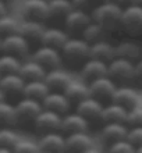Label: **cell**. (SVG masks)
<instances>
[{
    "instance_id": "obj_17",
    "label": "cell",
    "mask_w": 142,
    "mask_h": 153,
    "mask_svg": "<svg viewBox=\"0 0 142 153\" xmlns=\"http://www.w3.org/2000/svg\"><path fill=\"white\" fill-rule=\"evenodd\" d=\"M43 32H45L43 22H39V21L24 20L22 22H20V27H18V33L28 42L29 46L32 43L41 45Z\"/></svg>"
},
{
    "instance_id": "obj_16",
    "label": "cell",
    "mask_w": 142,
    "mask_h": 153,
    "mask_svg": "<svg viewBox=\"0 0 142 153\" xmlns=\"http://www.w3.org/2000/svg\"><path fill=\"white\" fill-rule=\"evenodd\" d=\"M75 107H77V113L84 117L88 121V124L89 123H102L100 116L103 105L92 96H88L86 99L81 100L78 105H75Z\"/></svg>"
},
{
    "instance_id": "obj_26",
    "label": "cell",
    "mask_w": 142,
    "mask_h": 153,
    "mask_svg": "<svg viewBox=\"0 0 142 153\" xmlns=\"http://www.w3.org/2000/svg\"><path fill=\"white\" fill-rule=\"evenodd\" d=\"M89 57L95 59V60L103 61V63L107 64L116 57V54H114V45L109 43L106 39L89 45Z\"/></svg>"
},
{
    "instance_id": "obj_48",
    "label": "cell",
    "mask_w": 142,
    "mask_h": 153,
    "mask_svg": "<svg viewBox=\"0 0 142 153\" xmlns=\"http://www.w3.org/2000/svg\"><path fill=\"white\" fill-rule=\"evenodd\" d=\"M135 152H139V153H142V146H139V148H138V149H137V150H135Z\"/></svg>"
},
{
    "instance_id": "obj_7",
    "label": "cell",
    "mask_w": 142,
    "mask_h": 153,
    "mask_svg": "<svg viewBox=\"0 0 142 153\" xmlns=\"http://www.w3.org/2000/svg\"><path fill=\"white\" fill-rule=\"evenodd\" d=\"M29 49H31L29 43L18 32L1 38V46H0L1 53H7V54H11V56L22 60L28 56Z\"/></svg>"
},
{
    "instance_id": "obj_11",
    "label": "cell",
    "mask_w": 142,
    "mask_h": 153,
    "mask_svg": "<svg viewBox=\"0 0 142 153\" xmlns=\"http://www.w3.org/2000/svg\"><path fill=\"white\" fill-rule=\"evenodd\" d=\"M32 125L39 134L60 131L61 116L54 113V111H50V110H46L42 107V110L36 116V118H35Z\"/></svg>"
},
{
    "instance_id": "obj_13",
    "label": "cell",
    "mask_w": 142,
    "mask_h": 153,
    "mask_svg": "<svg viewBox=\"0 0 142 153\" xmlns=\"http://www.w3.org/2000/svg\"><path fill=\"white\" fill-rule=\"evenodd\" d=\"M114 54L116 57L135 63L142 57V48L135 40V38L128 36V39H123L117 45H114Z\"/></svg>"
},
{
    "instance_id": "obj_28",
    "label": "cell",
    "mask_w": 142,
    "mask_h": 153,
    "mask_svg": "<svg viewBox=\"0 0 142 153\" xmlns=\"http://www.w3.org/2000/svg\"><path fill=\"white\" fill-rule=\"evenodd\" d=\"M68 38H70L68 33L60 28H45L41 45H45V46H49V48L60 50Z\"/></svg>"
},
{
    "instance_id": "obj_47",
    "label": "cell",
    "mask_w": 142,
    "mask_h": 153,
    "mask_svg": "<svg viewBox=\"0 0 142 153\" xmlns=\"http://www.w3.org/2000/svg\"><path fill=\"white\" fill-rule=\"evenodd\" d=\"M1 1H4V3H6V4H8V3H13L14 0H1Z\"/></svg>"
},
{
    "instance_id": "obj_37",
    "label": "cell",
    "mask_w": 142,
    "mask_h": 153,
    "mask_svg": "<svg viewBox=\"0 0 142 153\" xmlns=\"http://www.w3.org/2000/svg\"><path fill=\"white\" fill-rule=\"evenodd\" d=\"M126 139L137 150L139 146H142V127H131V128H128Z\"/></svg>"
},
{
    "instance_id": "obj_3",
    "label": "cell",
    "mask_w": 142,
    "mask_h": 153,
    "mask_svg": "<svg viewBox=\"0 0 142 153\" xmlns=\"http://www.w3.org/2000/svg\"><path fill=\"white\" fill-rule=\"evenodd\" d=\"M132 74H134V63L126 59L114 57L110 63H107V76L117 86L132 84Z\"/></svg>"
},
{
    "instance_id": "obj_4",
    "label": "cell",
    "mask_w": 142,
    "mask_h": 153,
    "mask_svg": "<svg viewBox=\"0 0 142 153\" xmlns=\"http://www.w3.org/2000/svg\"><path fill=\"white\" fill-rule=\"evenodd\" d=\"M121 31L130 38L142 35V7L130 4L121 11Z\"/></svg>"
},
{
    "instance_id": "obj_30",
    "label": "cell",
    "mask_w": 142,
    "mask_h": 153,
    "mask_svg": "<svg viewBox=\"0 0 142 153\" xmlns=\"http://www.w3.org/2000/svg\"><path fill=\"white\" fill-rule=\"evenodd\" d=\"M50 92L48 88V85L45 84L43 79H36V81H28L24 85V91H22V96L29 97L33 100L42 103V100L45 99V96Z\"/></svg>"
},
{
    "instance_id": "obj_21",
    "label": "cell",
    "mask_w": 142,
    "mask_h": 153,
    "mask_svg": "<svg viewBox=\"0 0 142 153\" xmlns=\"http://www.w3.org/2000/svg\"><path fill=\"white\" fill-rule=\"evenodd\" d=\"M38 146L41 152H63L65 150V137L60 131L42 134Z\"/></svg>"
},
{
    "instance_id": "obj_2",
    "label": "cell",
    "mask_w": 142,
    "mask_h": 153,
    "mask_svg": "<svg viewBox=\"0 0 142 153\" xmlns=\"http://www.w3.org/2000/svg\"><path fill=\"white\" fill-rule=\"evenodd\" d=\"M61 61L70 68H81L89 59V43L80 36H70L60 49Z\"/></svg>"
},
{
    "instance_id": "obj_41",
    "label": "cell",
    "mask_w": 142,
    "mask_h": 153,
    "mask_svg": "<svg viewBox=\"0 0 142 153\" xmlns=\"http://www.w3.org/2000/svg\"><path fill=\"white\" fill-rule=\"evenodd\" d=\"M135 88L142 89V57L134 63V74H132V84Z\"/></svg>"
},
{
    "instance_id": "obj_50",
    "label": "cell",
    "mask_w": 142,
    "mask_h": 153,
    "mask_svg": "<svg viewBox=\"0 0 142 153\" xmlns=\"http://www.w3.org/2000/svg\"><path fill=\"white\" fill-rule=\"evenodd\" d=\"M45 1H49V0H45Z\"/></svg>"
},
{
    "instance_id": "obj_38",
    "label": "cell",
    "mask_w": 142,
    "mask_h": 153,
    "mask_svg": "<svg viewBox=\"0 0 142 153\" xmlns=\"http://www.w3.org/2000/svg\"><path fill=\"white\" fill-rule=\"evenodd\" d=\"M126 125L128 128H131V127H142V109L139 106L127 113Z\"/></svg>"
},
{
    "instance_id": "obj_43",
    "label": "cell",
    "mask_w": 142,
    "mask_h": 153,
    "mask_svg": "<svg viewBox=\"0 0 142 153\" xmlns=\"http://www.w3.org/2000/svg\"><path fill=\"white\" fill-rule=\"evenodd\" d=\"M102 1H109V3H114V4L121 6V4H124L126 1H128V0H102Z\"/></svg>"
},
{
    "instance_id": "obj_29",
    "label": "cell",
    "mask_w": 142,
    "mask_h": 153,
    "mask_svg": "<svg viewBox=\"0 0 142 153\" xmlns=\"http://www.w3.org/2000/svg\"><path fill=\"white\" fill-rule=\"evenodd\" d=\"M127 113L128 111L124 107L110 102V103L103 106V109H102V124H105V123H123V124H126Z\"/></svg>"
},
{
    "instance_id": "obj_40",
    "label": "cell",
    "mask_w": 142,
    "mask_h": 153,
    "mask_svg": "<svg viewBox=\"0 0 142 153\" xmlns=\"http://www.w3.org/2000/svg\"><path fill=\"white\" fill-rule=\"evenodd\" d=\"M71 4H73V8L92 13V10L97 6V0H71Z\"/></svg>"
},
{
    "instance_id": "obj_15",
    "label": "cell",
    "mask_w": 142,
    "mask_h": 153,
    "mask_svg": "<svg viewBox=\"0 0 142 153\" xmlns=\"http://www.w3.org/2000/svg\"><path fill=\"white\" fill-rule=\"evenodd\" d=\"M128 127L123 123H105L100 129V141L109 148L114 142H118L127 138Z\"/></svg>"
},
{
    "instance_id": "obj_34",
    "label": "cell",
    "mask_w": 142,
    "mask_h": 153,
    "mask_svg": "<svg viewBox=\"0 0 142 153\" xmlns=\"http://www.w3.org/2000/svg\"><path fill=\"white\" fill-rule=\"evenodd\" d=\"M18 27H20V22L14 17L8 14L0 16V36L1 38L18 32Z\"/></svg>"
},
{
    "instance_id": "obj_27",
    "label": "cell",
    "mask_w": 142,
    "mask_h": 153,
    "mask_svg": "<svg viewBox=\"0 0 142 153\" xmlns=\"http://www.w3.org/2000/svg\"><path fill=\"white\" fill-rule=\"evenodd\" d=\"M46 74V70L42 67L41 64H38L35 60H28V61H21L20 70H18V75L25 81H36V79H43Z\"/></svg>"
},
{
    "instance_id": "obj_19",
    "label": "cell",
    "mask_w": 142,
    "mask_h": 153,
    "mask_svg": "<svg viewBox=\"0 0 142 153\" xmlns=\"http://www.w3.org/2000/svg\"><path fill=\"white\" fill-rule=\"evenodd\" d=\"M89 124L88 121L82 116L75 111V113H65L61 116V125H60V132L63 135H70L74 132H84L88 131Z\"/></svg>"
},
{
    "instance_id": "obj_9",
    "label": "cell",
    "mask_w": 142,
    "mask_h": 153,
    "mask_svg": "<svg viewBox=\"0 0 142 153\" xmlns=\"http://www.w3.org/2000/svg\"><path fill=\"white\" fill-rule=\"evenodd\" d=\"M25 81L17 74H6L0 76V89L6 100H18L22 97Z\"/></svg>"
},
{
    "instance_id": "obj_1",
    "label": "cell",
    "mask_w": 142,
    "mask_h": 153,
    "mask_svg": "<svg viewBox=\"0 0 142 153\" xmlns=\"http://www.w3.org/2000/svg\"><path fill=\"white\" fill-rule=\"evenodd\" d=\"M121 6L109 1H102L92 10L91 17L95 22L100 25L106 31V33H114L117 31H121Z\"/></svg>"
},
{
    "instance_id": "obj_44",
    "label": "cell",
    "mask_w": 142,
    "mask_h": 153,
    "mask_svg": "<svg viewBox=\"0 0 142 153\" xmlns=\"http://www.w3.org/2000/svg\"><path fill=\"white\" fill-rule=\"evenodd\" d=\"M130 4H134V6H138V7H142V0H128Z\"/></svg>"
},
{
    "instance_id": "obj_8",
    "label": "cell",
    "mask_w": 142,
    "mask_h": 153,
    "mask_svg": "<svg viewBox=\"0 0 142 153\" xmlns=\"http://www.w3.org/2000/svg\"><path fill=\"white\" fill-rule=\"evenodd\" d=\"M92 21L91 13L82 11V10H77L73 8L68 13V16L65 17L64 22V29L70 36H81L82 31L85 29V27Z\"/></svg>"
},
{
    "instance_id": "obj_51",
    "label": "cell",
    "mask_w": 142,
    "mask_h": 153,
    "mask_svg": "<svg viewBox=\"0 0 142 153\" xmlns=\"http://www.w3.org/2000/svg\"><path fill=\"white\" fill-rule=\"evenodd\" d=\"M0 76H1V75H0Z\"/></svg>"
},
{
    "instance_id": "obj_18",
    "label": "cell",
    "mask_w": 142,
    "mask_h": 153,
    "mask_svg": "<svg viewBox=\"0 0 142 153\" xmlns=\"http://www.w3.org/2000/svg\"><path fill=\"white\" fill-rule=\"evenodd\" d=\"M105 75H107V64L103 63V61L91 59V57L80 68V76L86 84H89L92 81L97 79L100 76H105Z\"/></svg>"
},
{
    "instance_id": "obj_6",
    "label": "cell",
    "mask_w": 142,
    "mask_h": 153,
    "mask_svg": "<svg viewBox=\"0 0 142 153\" xmlns=\"http://www.w3.org/2000/svg\"><path fill=\"white\" fill-rule=\"evenodd\" d=\"M88 88H89V96L99 100L102 105L105 106L112 102L117 85L114 84L107 75H105V76H100V78L92 81V82H89Z\"/></svg>"
},
{
    "instance_id": "obj_36",
    "label": "cell",
    "mask_w": 142,
    "mask_h": 153,
    "mask_svg": "<svg viewBox=\"0 0 142 153\" xmlns=\"http://www.w3.org/2000/svg\"><path fill=\"white\" fill-rule=\"evenodd\" d=\"M13 152L16 153H38L41 152L39 150V146H38V142H32L29 139H18L17 143L13 148Z\"/></svg>"
},
{
    "instance_id": "obj_31",
    "label": "cell",
    "mask_w": 142,
    "mask_h": 153,
    "mask_svg": "<svg viewBox=\"0 0 142 153\" xmlns=\"http://www.w3.org/2000/svg\"><path fill=\"white\" fill-rule=\"evenodd\" d=\"M80 38H82L89 45H92V43H96V42H100V40H105L107 38V33H106V31L102 28L100 25L92 20L85 27V29L82 31Z\"/></svg>"
},
{
    "instance_id": "obj_45",
    "label": "cell",
    "mask_w": 142,
    "mask_h": 153,
    "mask_svg": "<svg viewBox=\"0 0 142 153\" xmlns=\"http://www.w3.org/2000/svg\"><path fill=\"white\" fill-rule=\"evenodd\" d=\"M0 153H10V150L4 149V148H0Z\"/></svg>"
},
{
    "instance_id": "obj_25",
    "label": "cell",
    "mask_w": 142,
    "mask_h": 153,
    "mask_svg": "<svg viewBox=\"0 0 142 153\" xmlns=\"http://www.w3.org/2000/svg\"><path fill=\"white\" fill-rule=\"evenodd\" d=\"M92 146H94V141H92V138L88 135L86 131L65 135V150L88 153V150H89Z\"/></svg>"
},
{
    "instance_id": "obj_12",
    "label": "cell",
    "mask_w": 142,
    "mask_h": 153,
    "mask_svg": "<svg viewBox=\"0 0 142 153\" xmlns=\"http://www.w3.org/2000/svg\"><path fill=\"white\" fill-rule=\"evenodd\" d=\"M21 16L24 20L48 21V1L45 0H25L21 6Z\"/></svg>"
},
{
    "instance_id": "obj_23",
    "label": "cell",
    "mask_w": 142,
    "mask_h": 153,
    "mask_svg": "<svg viewBox=\"0 0 142 153\" xmlns=\"http://www.w3.org/2000/svg\"><path fill=\"white\" fill-rule=\"evenodd\" d=\"M73 10L71 0H49L48 1V21L64 22L65 17Z\"/></svg>"
},
{
    "instance_id": "obj_32",
    "label": "cell",
    "mask_w": 142,
    "mask_h": 153,
    "mask_svg": "<svg viewBox=\"0 0 142 153\" xmlns=\"http://www.w3.org/2000/svg\"><path fill=\"white\" fill-rule=\"evenodd\" d=\"M16 125V109L8 100H0V128Z\"/></svg>"
},
{
    "instance_id": "obj_49",
    "label": "cell",
    "mask_w": 142,
    "mask_h": 153,
    "mask_svg": "<svg viewBox=\"0 0 142 153\" xmlns=\"http://www.w3.org/2000/svg\"><path fill=\"white\" fill-rule=\"evenodd\" d=\"M0 46H1V36H0Z\"/></svg>"
},
{
    "instance_id": "obj_42",
    "label": "cell",
    "mask_w": 142,
    "mask_h": 153,
    "mask_svg": "<svg viewBox=\"0 0 142 153\" xmlns=\"http://www.w3.org/2000/svg\"><path fill=\"white\" fill-rule=\"evenodd\" d=\"M3 14H7V4L0 0V16H3Z\"/></svg>"
},
{
    "instance_id": "obj_35",
    "label": "cell",
    "mask_w": 142,
    "mask_h": 153,
    "mask_svg": "<svg viewBox=\"0 0 142 153\" xmlns=\"http://www.w3.org/2000/svg\"><path fill=\"white\" fill-rule=\"evenodd\" d=\"M18 139H20V137L10 127L0 128V148H4V149L13 152V148H14Z\"/></svg>"
},
{
    "instance_id": "obj_5",
    "label": "cell",
    "mask_w": 142,
    "mask_h": 153,
    "mask_svg": "<svg viewBox=\"0 0 142 153\" xmlns=\"http://www.w3.org/2000/svg\"><path fill=\"white\" fill-rule=\"evenodd\" d=\"M14 109H16V124L27 127L33 124L36 116L42 110V105L33 99L22 96L17 100Z\"/></svg>"
},
{
    "instance_id": "obj_10",
    "label": "cell",
    "mask_w": 142,
    "mask_h": 153,
    "mask_svg": "<svg viewBox=\"0 0 142 153\" xmlns=\"http://www.w3.org/2000/svg\"><path fill=\"white\" fill-rule=\"evenodd\" d=\"M32 60H35L38 64H41L46 71L53 70V68H59L63 64L60 50L49 48V46H45V45H41L32 53Z\"/></svg>"
},
{
    "instance_id": "obj_14",
    "label": "cell",
    "mask_w": 142,
    "mask_h": 153,
    "mask_svg": "<svg viewBox=\"0 0 142 153\" xmlns=\"http://www.w3.org/2000/svg\"><path fill=\"white\" fill-rule=\"evenodd\" d=\"M113 103L121 106L127 111L135 109L139 106V97H138V92L134 88H131L130 85H123V86H117L114 91Z\"/></svg>"
},
{
    "instance_id": "obj_46",
    "label": "cell",
    "mask_w": 142,
    "mask_h": 153,
    "mask_svg": "<svg viewBox=\"0 0 142 153\" xmlns=\"http://www.w3.org/2000/svg\"><path fill=\"white\" fill-rule=\"evenodd\" d=\"M0 100H4V95H3V92H1V89H0Z\"/></svg>"
},
{
    "instance_id": "obj_24",
    "label": "cell",
    "mask_w": 142,
    "mask_h": 153,
    "mask_svg": "<svg viewBox=\"0 0 142 153\" xmlns=\"http://www.w3.org/2000/svg\"><path fill=\"white\" fill-rule=\"evenodd\" d=\"M63 93L70 102V105H78L81 100L89 96V88H88V84L82 79H71Z\"/></svg>"
},
{
    "instance_id": "obj_22",
    "label": "cell",
    "mask_w": 142,
    "mask_h": 153,
    "mask_svg": "<svg viewBox=\"0 0 142 153\" xmlns=\"http://www.w3.org/2000/svg\"><path fill=\"white\" fill-rule=\"evenodd\" d=\"M41 105L43 109L54 111L60 116H64L65 113H68L70 106H71L63 92H49Z\"/></svg>"
},
{
    "instance_id": "obj_33",
    "label": "cell",
    "mask_w": 142,
    "mask_h": 153,
    "mask_svg": "<svg viewBox=\"0 0 142 153\" xmlns=\"http://www.w3.org/2000/svg\"><path fill=\"white\" fill-rule=\"evenodd\" d=\"M21 60L17 57L7 54V53H1L0 54V75H6V74H17L20 70Z\"/></svg>"
},
{
    "instance_id": "obj_39",
    "label": "cell",
    "mask_w": 142,
    "mask_h": 153,
    "mask_svg": "<svg viewBox=\"0 0 142 153\" xmlns=\"http://www.w3.org/2000/svg\"><path fill=\"white\" fill-rule=\"evenodd\" d=\"M107 149H109L110 152H117V153H132V152H135L134 146L131 145L127 139H121V141H118V142H114L113 145H110Z\"/></svg>"
},
{
    "instance_id": "obj_20",
    "label": "cell",
    "mask_w": 142,
    "mask_h": 153,
    "mask_svg": "<svg viewBox=\"0 0 142 153\" xmlns=\"http://www.w3.org/2000/svg\"><path fill=\"white\" fill-rule=\"evenodd\" d=\"M43 81L48 85L50 92H64L65 86L71 81V76L65 70L59 67V68H53L46 71Z\"/></svg>"
}]
</instances>
